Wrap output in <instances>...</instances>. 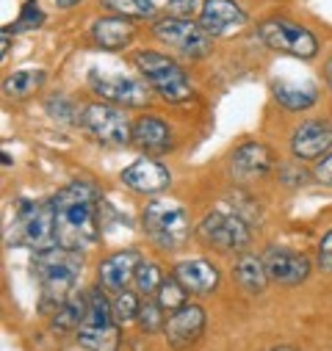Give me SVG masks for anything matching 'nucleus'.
<instances>
[{
    "instance_id": "25",
    "label": "nucleus",
    "mask_w": 332,
    "mask_h": 351,
    "mask_svg": "<svg viewBox=\"0 0 332 351\" xmlns=\"http://www.w3.org/2000/svg\"><path fill=\"white\" fill-rule=\"evenodd\" d=\"M103 6L119 17L141 20V17H152L161 9V0H103Z\"/></svg>"
},
{
    "instance_id": "14",
    "label": "nucleus",
    "mask_w": 332,
    "mask_h": 351,
    "mask_svg": "<svg viewBox=\"0 0 332 351\" xmlns=\"http://www.w3.org/2000/svg\"><path fill=\"white\" fill-rule=\"evenodd\" d=\"M329 147H332V122H324V119L299 125L291 138V152L299 160H316L318 155H327Z\"/></svg>"
},
{
    "instance_id": "16",
    "label": "nucleus",
    "mask_w": 332,
    "mask_h": 351,
    "mask_svg": "<svg viewBox=\"0 0 332 351\" xmlns=\"http://www.w3.org/2000/svg\"><path fill=\"white\" fill-rule=\"evenodd\" d=\"M230 171L235 180H255V178H266L272 171V152L263 144L249 141L244 147H238L230 158Z\"/></svg>"
},
{
    "instance_id": "3",
    "label": "nucleus",
    "mask_w": 332,
    "mask_h": 351,
    "mask_svg": "<svg viewBox=\"0 0 332 351\" xmlns=\"http://www.w3.org/2000/svg\"><path fill=\"white\" fill-rule=\"evenodd\" d=\"M9 241L14 246L17 243H25L34 252H47V249L58 246L53 199H47V202L20 199L17 202V210H14V232L9 235Z\"/></svg>"
},
{
    "instance_id": "9",
    "label": "nucleus",
    "mask_w": 332,
    "mask_h": 351,
    "mask_svg": "<svg viewBox=\"0 0 332 351\" xmlns=\"http://www.w3.org/2000/svg\"><path fill=\"white\" fill-rule=\"evenodd\" d=\"M200 238L222 252H244L252 241L249 227L241 216L235 213H224V210H211L202 221H200Z\"/></svg>"
},
{
    "instance_id": "21",
    "label": "nucleus",
    "mask_w": 332,
    "mask_h": 351,
    "mask_svg": "<svg viewBox=\"0 0 332 351\" xmlns=\"http://www.w3.org/2000/svg\"><path fill=\"white\" fill-rule=\"evenodd\" d=\"M78 343L86 351H119V324H80Z\"/></svg>"
},
{
    "instance_id": "24",
    "label": "nucleus",
    "mask_w": 332,
    "mask_h": 351,
    "mask_svg": "<svg viewBox=\"0 0 332 351\" xmlns=\"http://www.w3.org/2000/svg\"><path fill=\"white\" fill-rule=\"evenodd\" d=\"M86 307H89V293H72L53 315V329L58 332H69V329H78L83 315H86Z\"/></svg>"
},
{
    "instance_id": "10",
    "label": "nucleus",
    "mask_w": 332,
    "mask_h": 351,
    "mask_svg": "<svg viewBox=\"0 0 332 351\" xmlns=\"http://www.w3.org/2000/svg\"><path fill=\"white\" fill-rule=\"evenodd\" d=\"M80 125L86 128L97 141L111 144V147H119V144L133 141V128H130L128 117L119 108L106 106V103H92V106L83 108Z\"/></svg>"
},
{
    "instance_id": "28",
    "label": "nucleus",
    "mask_w": 332,
    "mask_h": 351,
    "mask_svg": "<svg viewBox=\"0 0 332 351\" xmlns=\"http://www.w3.org/2000/svg\"><path fill=\"white\" fill-rule=\"evenodd\" d=\"M161 282H163V274H161V269L155 266V263H139V269H136V288H139L141 296H155Z\"/></svg>"
},
{
    "instance_id": "36",
    "label": "nucleus",
    "mask_w": 332,
    "mask_h": 351,
    "mask_svg": "<svg viewBox=\"0 0 332 351\" xmlns=\"http://www.w3.org/2000/svg\"><path fill=\"white\" fill-rule=\"evenodd\" d=\"M6 50H9V28H3V45H0V53L6 56Z\"/></svg>"
},
{
    "instance_id": "32",
    "label": "nucleus",
    "mask_w": 332,
    "mask_h": 351,
    "mask_svg": "<svg viewBox=\"0 0 332 351\" xmlns=\"http://www.w3.org/2000/svg\"><path fill=\"white\" fill-rule=\"evenodd\" d=\"M42 23H45V14H42L39 3H36V0H28V3L23 6V12H20V17H17V23H14L12 31H34V28H39Z\"/></svg>"
},
{
    "instance_id": "12",
    "label": "nucleus",
    "mask_w": 332,
    "mask_h": 351,
    "mask_svg": "<svg viewBox=\"0 0 332 351\" xmlns=\"http://www.w3.org/2000/svg\"><path fill=\"white\" fill-rule=\"evenodd\" d=\"M263 263L269 280H274L277 285H299L310 274V260L291 249H269L263 254Z\"/></svg>"
},
{
    "instance_id": "31",
    "label": "nucleus",
    "mask_w": 332,
    "mask_h": 351,
    "mask_svg": "<svg viewBox=\"0 0 332 351\" xmlns=\"http://www.w3.org/2000/svg\"><path fill=\"white\" fill-rule=\"evenodd\" d=\"M139 324L144 332H161L166 326V313L163 307L158 304V299H147L139 310Z\"/></svg>"
},
{
    "instance_id": "11",
    "label": "nucleus",
    "mask_w": 332,
    "mask_h": 351,
    "mask_svg": "<svg viewBox=\"0 0 332 351\" xmlns=\"http://www.w3.org/2000/svg\"><path fill=\"white\" fill-rule=\"evenodd\" d=\"M122 183L139 194H158V191H166L172 183V171L166 169L163 163L152 160V158H141L136 163H130L125 171H122Z\"/></svg>"
},
{
    "instance_id": "4",
    "label": "nucleus",
    "mask_w": 332,
    "mask_h": 351,
    "mask_svg": "<svg viewBox=\"0 0 332 351\" xmlns=\"http://www.w3.org/2000/svg\"><path fill=\"white\" fill-rule=\"evenodd\" d=\"M144 230L155 246L175 252L189 241L191 232L189 210L178 199H152L144 208Z\"/></svg>"
},
{
    "instance_id": "2",
    "label": "nucleus",
    "mask_w": 332,
    "mask_h": 351,
    "mask_svg": "<svg viewBox=\"0 0 332 351\" xmlns=\"http://www.w3.org/2000/svg\"><path fill=\"white\" fill-rule=\"evenodd\" d=\"M36 277L42 280V313H56L69 296L80 274V254L64 246L36 252Z\"/></svg>"
},
{
    "instance_id": "20",
    "label": "nucleus",
    "mask_w": 332,
    "mask_h": 351,
    "mask_svg": "<svg viewBox=\"0 0 332 351\" xmlns=\"http://www.w3.org/2000/svg\"><path fill=\"white\" fill-rule=\"evenodd\" d=\"M133 144L144 152L161 155V152H166L172 147V130L155 117H141L133 125Z\"/></svg>"
},
{
    "instance_id": "29",
    "label": "nucleus",
    "mask_w": 332,
    "mask_h": 351,
    "mask_svg": "<svg viewBox=\"0 0 332 351\" xmlns=\"http://www.w3.org/2000/svg\"><path fill=\"white\" fill-rule=\"evenodd\" d=\"M111 310H114V321H117V324H130V321L139 318L141 304H139V296H136V293L122 291V293H117Z\"/></svg>"
},
{
    "instance_id": "1",
    "label": "nucleus",
    "mask_w": 332,
    "mask_h": 351,
    "mask_svg": "<svg viewBox=\"0 0 332 351\" xmlns=\"http://www.w3.org/2000/svg\"><path fill=\"white\" fill-rule=\"evenodd\" d=\"M56 238L64 249H89L100 238V194L92 183L75 180L53 197Z\"/></svg>"
},
{
    "instance_id": "30",
    "label": "nucleus",
    "mask_w": 332,
    "mask_h": 351,
    "mask_svg": "<svg viewBox=\"0 0 332 351\" xmlns=\"http://www.w3.org/2000/svg\"><path fill=\"white\" fill-rule=\"evenodd\" d=\"M45 108H47V114H50L53 119H58V122H64V125H75V122H78V108H75L72 100L64 97V95H50V97L45 100Z\"/></svg>"
},
{
    "instance_id": "23",
    "label": "nucleus",
    "mask_w": 332,
    "mask_h": 351,
    "mask_svg": "<svg viewBox=\"0 0 332 351\" xmlns=\"http://www.w3.org/2000/svg\"><path fill=\"white\" fill-rule=\"evenodd\" d=\"M235 280L246 293H263L266 282H269V271H266V263L261 257L252 254H244L235 263Z\"/></svg>"
},
{
    "instance_id": "39",
    "label": "nucleus",
    "mask_w": 332,
    "mask_h": 351,
    "mask_svg": "<svg viewBox=\"0 0 332 351\" xmlns=\"http://www.w3.org/2000/svg\"><path fill=\"white\" fill-rule=\"evenodd\" d=\"M272 351H299V348H288V346H280V348H272Z\"/></svg>"
},
{
    "instance_id": "6",
    "label": "nucleus",
    "mask_w": 332,
    "mask_h": 351,
    "mask_svg": "<svg viewBox=\"0 0 332 351\" xmlns=\"http://www.w3.org/2000/svg\"><path fill=\"white\" fill-rule=\"evenodd\" d=\"M89 86H92L95 95H100L103 100L117 103V106L139 108L150 100V83H144V80H139L128 72H114V69H106V66H92L89 69Z\"/></svg>"
},
{
    "instance_id": "38",
    "label": "nucleus",
    "mask_w": 332,
    "mask_h": 351,
    "mask_svg": "<svg viewBox=\"0 0 332 351\" xmlns=\"http://www.w3.org/2000/svg\"><path fill=\"white\" fill-rule=\"evenodd\" d=\"M327 80H329V86H332V58L327 61Z\"/></svg>"
},
{
    "instance_id": "34",
    "label": "nucleus",
    "mask_w": 332,
    "mask_h": 351,
    "mask_svg": "<svg viewBox=\"0 0 332 351\" xmlns=\"http://www.w3.org/2000/svg\"><path fill=\"white\" fill-rule=\"evenodd\" d=\"M318 263H321V269L332 271V230L321 238V246H318Z\"/></svg>"
},
{
    "instance_id": "33",
    "label": "nucleus",
    "mask_w": 332,
    "mask_h": 351,
    "mask_svg": "<svg viewBox=\"0 0 332 351\" xmlns=\"http://www.w3.org/2000/svg\"><path fill=\"white\" fill-rule=\"evenodd\" d=\"M161 6L172 17H191L200 6V0H161Z\"/></svg>"
},
{
    "instance_id": "27",
    "label": "nucleus",
    "mask_w": 332,
    "mask_h": 351,
    "mask_svg": "<svg viewBox=\"0 0 332 351\" xmlns=\"http://www.w3.org/2000/svg\"><path fill=\"white\" fill-rule=\"evenodd\" d=\"M42 80H45V72H34V69H28V72H14L12 77H6V83H3V92L9 95V97H28V95H34L39 86H42Z\"/></svg>"
},
{
    "instance_id": "7",
    "label": "nucleus",
    "mask_w": 332,
    "mask_h": 351,
    "mask_svg": "<svg viewBox=\"0 0 332 351\" xmlns=\"http://www.w3.org/2000/svg\"><path fill=\"white\" fill-rule=\"evenodd\" d=\"M152 34L169 45L172 50L189 56V58H202L211 53V34L200 25V23H191L189 17H161L155 25H152Z\"/></svg>"
},
{
    "instance_id": "22",
    "label": "nucleus",
    "mask_w": 332,
    "mask_h": 351,
    "mask_svg": "<svg viewBox=\"0 0 332 351\" xmlns=\"http://www.w3.org/2000/svg\"><path fill=\"white\" fill-rule=\"evenodd\" d=\"M272 89H274L277 103L283 108H288V111H305L318 97L310 83H296V80H274Z\"/></svg>"
},
{
    "instance_id": "19",
    "label": "nucleus",
    "mask_w": 332,
    "mask_h": 351,
    "mask_svg": "<svg viewBox=\"0 0 332 351\" xmlns=\"http://www.w3.org/2000/svg\"><path fill=\"white\" fill-rule=\"evenodd\" d=\"M136 36V28L128 17H97L92 23V39L103 47V50H125Z\"/></svg>"
},
{
    "instance_id": "15",
    "label": "nucleus",
    "mask_w": 332,
    "mask_h": 351,
    "mask_svg": "<svg viewBox=\"0 0 332 351\" xmlns=\"http://www.w3.org/2000/svg\"><path fill=\"white\" fill-rule=\"evenodd\" d=\"M166 337H169V343L175 348H186L191 346L202 329H205V310L200 304H186L180 307L178 313H172L169 318H166Z\"/></svg>"
},
{
    "instance_id": "17",
    "label": "nucleus",
    "mask_w": 332,
    "mask_h": 351,
    "mask_svg": "<svg viewBox=\"0 0 332 351\" xmlns=\"http://www.w3.org/2000/svg\"><path fill=\"white\" fill-rule=\"evenodd\" d=\"M175 277L178 282L189 291V293H197V296H205L211 291H216L219 285V269L208 260H183L180 266L175 269Z\"/></svg>"
},
{
    "instance_id": "26",
    "label": "nucleus",
    "mask_w": 332,
    "mask_h": 351,
    "mask_svg": "<svg viewBox=\"0 0 332 351\" xmlns=\"http://www.w3.org/2000/svg\"><path fill=\"white\" fill-rule=\"evenodd\" d=\"M155 299H158V304L163 307V313H166V315H172V313H178L180 307H186V304H189V291L178 282V277H166V280L161 282V288H158Z\"/></svg>"
},
{
    "instance_id": "5",
    "label": "nucleus",
    "mask_w": 332,
    "mask_h": 351,
    "mask_svg": "<svg viewBox=\"0 0 332 351\" xmlns=\"http://www.w3.org/2000/svg\"><path fill=\"white\" fill-rule=\"evenodd\" d=\"M133 64L139 66L141 77L150 83V89L163 97L166 103H183L191 97V83L186 77V72L161 53H152V50H141L136 53Z\"/></svg>"
},
{
    "instance_id": "37",
    "label": "nucleus",
    "mask_w": 332,
    "mask_h": 351,
    "mask_svg": "<svg viewBox=\"0 0 332 351\" xmlns=\"http://www.w3.org/2000/svg\"><path fill=\"white\" fill-rule=\"evenodd\" d=\"M56 3H58L61 9H69V6H78V3H80V0H56Z\"/></svg>"
},
{
    "instance_id": "35",
    "label": "nucleus",
    "mask_w": 332,
    "mask_h": 351,
    "mask_svg": "<svg viewBox=\"0 0 332 351\" xmlns=\"http://www.w3.org/2000/svg\"><path fill=\"white\" fill-rule=\"evenodd\" d=\"M316 180L324 183V186H332V152L316 166Z\"/></svg>"
},
{
    "instance_id": "18",
    "label": "nucleus",
    "mask_w": 332,
    "mask_h": 351,
    "mask_svg": "<svg viewBox=\"0 0 332 351\" xmlns=\"http://www.w3.org/2000/svg\"><path fill=\"white\" fill-rule=\"evenodd\" d=\"M139 254L136 252H117L100 266V285L111 293H122L130 280H136L139 269Z\"/></svg>"
},
{
    "instance_id": "13",
    "label": "nucleus",
    "mask_w": 332,
    "mask_h": 351,
    "mask_svg": "<svg viewBox=\"0 0 332 351\" xmlns=\"http://www.w3.org/2000/svg\"><path fill=\"white\" fill-rule=\"evenodd\" d=\"M246 23V12L235 0H205L200 9V25L211 36H224L230 31H238Z\"/></svg>"
},
{
    "instance_id": "8",
    "label": "nucleus",
    "mask_w": 332,
    "mask_h": 351,
    "mask_svg": "<svg viewBox=\"0 0 332 351\" xmlns=\"http://www.w3.org/2000/svg\"><path fill=\"white\" fill-rule=\"evenodd\" d=\"M258 36L266 47L272 50H280V53H288V56H296V58H313L318 53V39L296 25V23H288V20H266L261 23L258 28Z\"/></svg>"
}]
</instances>
